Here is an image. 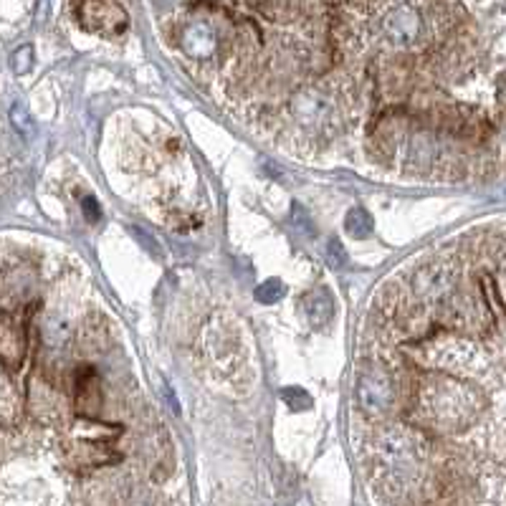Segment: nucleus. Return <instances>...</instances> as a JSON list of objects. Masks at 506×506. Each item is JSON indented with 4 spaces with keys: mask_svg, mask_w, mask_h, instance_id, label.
Wrapping results in <instances>:
<instances>
[{
    "mask_svg": "<svg viewBox=\"0 0 506 506\" xmlns=\"http://www.w3.org/2000/svg\"><path fill=\"white\" fill-rule=\"evenodd\" d=\"M420 28H423L420 13L408 3H400V6L390 8L385 13L380 23V33L390 46L405 49V46H413L420 38Z\"/></svg>",
    "mask_w": 506,
    "mask_h": 506,
    "instance_id": "1",
    "label": "nucleus"
},
{
    "mask_svg": "<svg viewBox=\"0 0 506 506\" xmlns=\"http://www.w3.org/2000/svg\"><path fill=\"white\" fill-rule=\"evenodd\" d=\"M357 397H360V405L365 413L380 416L393 402V388L380 374H365L360 380V388H357Z\"/></svg>",
    "mask_w": 506,
    "mask_h": 506,
    "instance_id": "2",
    "label": "nucleus"
},
{
    "mask_svg": "<svg viewBox=\"0 0 506 506\" xmlns=\"http://www.w3.org/2000/svg\"><path fill=\"white\" fill-rule=\"evenodd\" d=\"M182 49L193 58H205L215 49V33L208 23H190L182 33Z\"/></svg>",
    "mask_w": 506,
    "mask_h": 506,
    "instance_id": "3",
    "label": "nucleus"
},
{
    "mask_svg": "<svg viewBox=\"0 0 506 506\" xmlns=\"http://www.w3.org/2000/svg\"><path fill=\"white\" fill-rule=\"evenodd\" d=\"M304 309H306V319L312 322V326H324L329 324L334 314V299L332 294L326 292L324 286L314 289L304 297Z\"/></svg>",
    "mask_w": 506,
    "mask_h": 506,
    "instance_id": "4",
    "label": "nucleus"
},
{
    "mask_svg": "<svg viewBox=\"0 0 506 506\" xmlns=\"http://www.w3.org/2000/svg\"><path fill=\"white\" fill-rule=\"evenodd\" d=\"M448 286H451V274L445 269H438V266L420 271L416 278V292L425 299L441 297V294L448 292Z\"/></svg>",
    "mask_w": 506,
    "mask_h": 506,
    "instance_id": "5",
    "label": "nucleus"
},
{
    "mask_svg": "<svg viewBox=\"0 0 506 506\" xmlns=\"http://www.w3.org/2000/svg\"><path fill=\"white\" fill-rule=\"evenodd\" d=\"M294 114L301 125H319L322 119L326 114V104L324 99L319 94H314V91H306L304 97L297 99V104H294Z\"/></svg>",
    "mask_w": 506,
    "mask_h": 506,
    "instance_id": "6",
    "label": "nucleus"
},
{
    "mask_svg": "<svg viewBox=\"0 0 506 506\" xmlns=\"http://www.w3.org/2000/svg\"><path fill=\"white\" fill-rule=\"evenodd\" d=\"M345 230L352 238H367L372 233V218H370L367 210L354 205L345 218Z\"/></svg>",
    "mask_w": 506,
    "mask_h": 506,
    "instance_id": "7",
    "label": "nucleus"
},
{
    "mask_svg": "<svg viewBox=\"0 0 506 506\" xmlns=\"http://www.w3.org/2000/svg\"><path fill=\"white\" fill-rule=\"evenodd\" d=\"M8 114H10V125H13V129L21 134V137H26V139L35 137V122L23 102H15Z\"/></svg>",
    "mask_w": 506,
    "mask_h": 506,
    "instance_id": "8",
    "label": "nucleus"
},
{
    "mask_svg": "<svg viewBox=\"0 0 506 506\" xmlns=\"http://www.w3.org/2000/svg\"><path fill=\"white\" fill-rule=\"evenodd\" d=\"M284 284L276 281V278H269L261 286H256V299L261 304H276L278 299H284Z\"/></svg>",
    "mask_w": 506,
    "mask_h": 506,
    "instance_id": "9",
    "label": "nucleus"
},
{
    "mask_svg": "<svg viewBox=\"0 0 506 506\" xmlns=\"http://www.w3.org/2000/svg\"><path fill=\"white\" fill-rule=\"evenodd\" d=\"M281 400H284L292 410L312 408V397H309V393H304L301 388H284L281 390Z\"/></svg>",
    "mask_w": 506,
    "mask_h": 506,
    "instance_id": "10",
    "label": "nucleus"
},
{
    "mask_svg": "<svg viewBox=\"0 0 506 506\" xmlns=\"http://www.w3.org/2000/svg\"><path fill=\"white\" fill-rule=\"evenodd\" d=\"M31 63H33V49L31 46H23L21 51H15L13 54V69L18 74H26L31 69Z\"/></svg>",
    "mask_w": 506,
    "mask_h": 506,
    "instance_id": "11",
    "label": "nucleus"
},
{
    "mask_svg": "<svg viewBox=\"0 0 506 506\" xmlns=\"http://www.w3.org/2000/svg\"><path fill=\"white\" fill-rule=\"evenodd\" d=\"M326 251H329V258H332V266H345V261H347V256H345V251H342V246H340V241L337 238H332L329 241V246H326Z\"/></svg>",
    "mask_w": 506,
    "mask_h": 506,
    "instance_id": "12",
    "label": "nucleus"
},
{
    "mask_svg": "<svg viewBox=\"0 0 506 506\" xmlns=\"http://www.w3.org/2000/svg\"><path fill=\"white\" fill-rule=\"evenodd\" d=\"M94 205H97V203H94V198H89V200H86V205H84V208H86V213H89L91 221H97V208H94Z\"/></svg>",
    "mask_w": 506,
    "mask_h": 506,
    "instance_id": "13",
    "label": "nucleus"
}]
</instances>
